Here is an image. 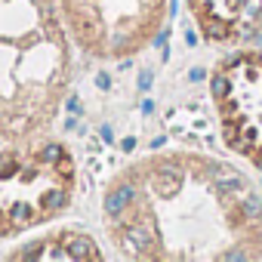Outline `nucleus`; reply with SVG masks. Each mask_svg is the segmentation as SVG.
Listing matches in <instances>:
<instances>
[{
    "label": "nucleus",
    "mask_w": 262,
    "mask_h": 262,
    "mask_svg": "<svg viewBox=\"0 0 262 262\" xmlns=\"http://www.w3.org/2000/svg\"><path fill=\"white\" fill-rule=\"evenodd\" d=\"M62 0H0V136L31 139L56 120L71 56Z\"/></svg>",
    "instance_id": "nucleus-1"
},
{
    "label": "nucleus",
    "mask_w": 262,
    "mask_h": 262,
    "mask_svg": "<svg viewBox=\"0 0 262 262\" xmlns=\"http://www.w3.org/2000/svg\"><path fill=\"white\" fill-rule=\"evenodd\" d=\"M74 158L59 142L16 139L0 148V241L19 237L71 207Z\"/></svg>",
    "instance_id": "nucleus-2"
},
{
    "label": "nucleus",
    "mask_w": 262,
    "mask_h": 262,
    "mask_svg": "<svg viewBox=\"0 0 262 262\" xmlns=\"http://www.w3.org/2000/svg\"><path fill=\"white\" fill-rule=\"evenodd\" d=\"M13 259H102L99 247L93 237L80 234V231H53L40 241L25 244L19 253H13Z\"/></svg>",
    "instance_id": "nucleus-5"
},
{
    "label": "nucleus",
    "mask_w": 262,
    "mask_h": 262,
    "mask_svg": "<svg viewBox=\"0 0 262 262\" xmlns=\"http://www.w3.org/2000/svg\"><path fill=\"white\" fill-rule=\"evenodd\" d=\"M74 40L93 56L133 53L155 31L161 0H62Z\"/></svg>",
    "instance_id": "nucleus-3"
},
{
    "label": "nucleus",
    "mask_w": 262,
    "mask_h": 262,
    "mask_svg": "<svg viewBox=\"0 0 262 262\" xmlns=\"http://www.w3.org/2000/svg\"><path fill=\"white\" fill-rule=\"evenodd\" d=\"M225 142L262 164V59H234L216 83Z\"/></svg>",
    "instance_id": "nucleus-4"
}]
</instances>
